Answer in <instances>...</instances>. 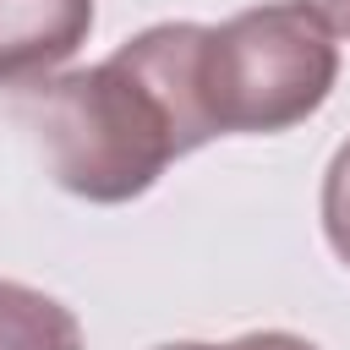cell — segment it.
<instances>
[{
	"label": "cell",
	"instance_id": "6da1fadb",
	"mask_svg": "<svg viewBox=\"0 0 350 350\" xmlns=\"http://www.w3.org/2000/svg\"><path fill=\"white\" fill-rule=\"evenodd\" d=\"M202 38V22H153L98 66L16 88L11 115L33 131L60 191L104 208L131 202L219 137L197 88Z\"/></svg>",
	"mask_w": 350,
	"mask_h": 350
},
{
	"label": "cell",
	"instance_id": "7a4b0ae2",
	"mask_svg": "<svg viewBox=\"0 0 350 350\" xmlns=\"http://www.w3.org/2000/svg\"><path fill=\"white\" fill-rule=\"evenodd\" d=\"M339 82V44L295 0L235 11L202 38V109L213 131L273 137L312 120Z\"/></svg>",
	"mask_w": 350,
	"mask_h": 350
},
{
	"label": "cell",
	"instance_id": "3957f363",
	"mask_svg": "<svg viewBox=\"0 0 350 350\" xmlns=\"http://www.w3.org/2000/svg\"><path fill=\"white\" fill-rule=\"evenodd\" d=\"M93 33V0H0V88L55 77Z\"/></svg>",
	"mask_w": 350,
	"mask_h": 350
},
{
	"label": "cell",
	"instance_id": "277c9868",
	"mask_svg": "<svg viewBox=\"0 0 350 350\" xmlns=\"http://www.w3.org/2000/svg\"><path fill=\"white\" fill-rule=\"evenodd\" d=\"M0 350H82V323L55 295L0 279Z\"/></svg>",
	"mask_w": 350,
	"mask_h": 350
},
{
	"label": "cell",
	"instance_id": "5b68a950",
	"mask_svg": "<svg viewBox=\"0 0 350 350\" xmlns=\"http://www.w3.org/2000/svg\"><path fill=\"white\" fill-rule=\"evenodd\" d=\"M317 213H323V235H328L334 257L350 268V137L334 148V159H328V170H323Z\"/></svg>",
	"mask_w": 350,
	"mask_h": 350
},
{
	"label": "cell",
	"instance_id": "8992f818",
	"mask_svg": "<svg viewBox=\"0 0 350 350\" xmlns=\"http://www.w3.org/2000/svg\"><path fill=\"white\" fill-rule=\"evenodd\" d=\"M224 350H317V345H312V339H301V334H290V328H257V334L230 339Z\"/></svg>",
	"mask_w": 350,
	"mask_h": 350
},
{
	"label": "cell",
	"instance_id": "52a82bcc",
	"mask_svg": "<svg viewBox=\"0 0 350 350\" xmlns=\"http://www.w3.org/2000/svg\"><path fill=\"white\" fill-rule=\"evenodd\" d=\"M306 16L328 27V38H350V0H295Z\"/></svg>",
	"mask_w": 350,
	"mask_h": 350
},
{
	"label": "cell",
	"instance_id": "ba28073f",
	"mask_svg": "<svg viewBox=\"0 0 350 350\" xmlns=\"http://www.w3.org/2000/svg\"><path fill=\"white\" fill-rule=\"evenodd\" d=\"M153 350H224V345H202V339H175V345H153Z\"/></svg>",
	"mask_w": 350,
	"mask_h": 350
}]
</instances>
